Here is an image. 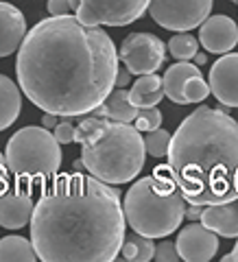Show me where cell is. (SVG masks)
Here are the masks:
<instances>
[{"instance_id":"1","label":"cell","mask_w":238,"mask_h":262,"mask_svg":"<svg viewBox=\"0 0 238 262\" xmlns=\"http://www.w3.org/2000/svg\"><path fill=\"white\" fill-rule=\"evenodd\" d=\"M118 51L98 27L77 15L39 20L18 48L15 75L24 96L61 118L85 116L116 88Z\"/></svg>"},{"instance_id":"2","label":"cell","mask_w":238,"mask_h":262,"mask_svg":"<svg viewBox=\"0 0 238 262\" xmlns=\"http://www.w3.org/2000/svg\"><path fill=\"white\" fill-rule=\"evenodd\" d=\"M125 210L112 184L81 170L53 177L31 216V241L44 262H112L125 243Z\"/></svg>"},{"instance_id":"3","label":"cell","mask_w":238,"mask_h":262,"mask_svg":"<svg viewBox=\"0 0 238 262\" xmlns=\"http://www.w3.org/2000/svg\"><path fill=\"white\" fill-rule=\"evenodd\" d=\"M166 173L188 203L212 206L238 199V122L201 105L170 138Z\"/></svg>"},{"instance_id":"4","label":"cell","mask_w":238,"mask_h":262,"mask_svg":"<svg viewBox=\"0 0 238 262\" xmlns=\"http://www.w3.org/2000/svg\"><path fill=\"white\" fill-rule=\"evenodd\" d=\"M75 142L81 144V162L90 175L107 184H127L144 166V138L134 122H118L101 116L83 118L77 125Z\"/></svg>"},{"instance_id":"5","label":"cell","mask_w":238,"mask_h":262,"mask_svg":"<svg viewBox=\"0 0 238 262\" xmlns=\"http://www.w3.org/2000/svg\"><path fill=\"white\" fill-rule=\"evenodd\" d=\"M186 208L184 194L166 168H158L153 175L134 182L122 199L129 227L151 238H166L177 232L186 219Z\"/></svg>"},{"instance_id":"6","label":"cell","mask_w":238,"mask_h":262,"mask_svg":"<svg viewBox=\"0 0 238 262\" xmlns=\"http://www.w3.org/2000/svg\"><path fill=\"white\" fill-rule=\"evenodd\" d=\"M7 168L22 184H46L59 173L61 146L44 125L24 127L9 138L5 151Z\"/></svg>"},{"instance_id":"7","label":"cell","mask_w":238,"mask_h":262,"mask_svg":"<svg viewBox=\"0 0 238 262\" xmlns=\"http://www.w3.org/2000/svg\"><path fill=\"white\" fill-rule=\"evenodd\" d=\"M151 0H81L75 15L90 27H127L140 20Z\"/></svg>"},{"instance_id":"8","label":"cell","mask_w":238,"mask_h":262,"mask_svg":"<svg viewBox=\"0 0 238 262\" xmlns=\"http://www.w3.org/2000/svg\"><path fill=\"white\" fill-rule=\"evenodd\" d=\"M118 59L125 63L131 75H151L162 68L166 59V46L153 33H131L122 39L118 48Z\"/></svg>"},{"instance_id":"9","label":"cell","mask_w":238,"mask_h":262,"mask_svg":"<svg viewBox=\"0 0 238 262\" xmlns=\"http://www.w3.org/2000/svg\"><path fill=\"white\" fill-rule=\"evenodd\" d=\"M212 0H151L149 13L166 31H192L210 15Z\"/></svg>"},{"instance_id":"10","label":"cell","mask_w":238,"mask_h":262,"mask_svg":"<svg viewBox=\"0 0 238 262\" xmlns=\"http://www.w3.org/2000/svg\"><path fill=\"white\" fill-rule=\"evenodd\" d=\"M177 251L179 258L186 262H208L219 251V234L212 232L203 223H190L182 227L177 234Z\"/></svg>"},{"instance_id":"11","label":"cell","mask_w":238,"mask_h":262,"mask_svg":"<svg viewBox=\"0 0 238 262\" xmlns=\"http://www.w3.org/2000/svg\"><path fill=\"white\" fill-rule=\"evenodd\" d=\"M210 92L219 103L238 107V53H225L217 59L208 75Z\"/></svg>"},{"instance_id":"12","label":"cell","mask_w":238,"mask_h":262,"mask_svg":"<svg viewBox=\"0 0 238 262\" xmlns=\"http://www.w3.org/2000/svg\"><path fill=\"white\" fill-rule=\"evenodd\" d=\"M199 44L208 53L225 55L238 44V27L229 15H208L199 27Z\"/></svg>"},{"instance_id":"13","label":"cell","mask_w":238,"mask_h":262,"mask_svg":"<svg viewBox=\"0 0 238 262\" xmlns=\"http://www.w3.org/2000/svg\"><path fill=\"white\" fill-rule=\"evenodd\" d=\"M33 210H35V203L31 196V188L24 190L22 182L18 188H7L0 194V225L7 229H20L31 223Z\"/></svg>"},{"instance_id":"14","label":"cell","mask_w":238,"mask_h":262,"mask_svg":"<svg viewBox=\"0 0 238 262\" xmlns=\"http://www.w3.org/2000/svg\"><path fill=\"white\" fill-rule=\"evenodd\" d=\"M27 35V18L11 3H0V57L15 53Z\"/></svg>"},{"instance_id":"15","label":"cell","mask_w":238,"mask_h":262,"mask_svg":"<svg viewBox=\"0 0 238 262\" xmlns=\"http://www.w3.org/2000/svg\"><path fill=\"white\" fill-rule=\"evenodd\" d=\"M199 221L223 238H238V199L206 206Z\"/></svg>"},{"instance_id":"16","label":"cell","mask_w":238,"mask_h":262,"mask_svg":"<svg viewBox=\"0 0 238 262\" xmlns=\"http://www.w3.org/2000/svg\"><path fill=\"white\" fill-rule=\"evenodd\" d=\"M94 116L118 120V122H134L138 116V107L131 103L129 92L125 88H114L107 94V98L92 112Z\"/></svg>"},{"instance_id":"17","label":"cell","mask_w":238,"mask_h":262,"mask_svg":"<svg viewBox=\"0 0 238 262\" xmlns=\"http://www.w3.org/2000/svg\"><path fill=\"white\" fill-rule=\"evenodd\" d=\"M194 75H201L199 66H197V63H190V61H177V63H173L166 70V75L162 77L164 96H166L168 101L177 103V105H186L184 85H186V81L190 77H194Z\"/></svg>"},{"instance_id":"18","label":"cell","mask_w":238,"mask_h":262,"mask_svg":"<svg viewBox=\"0 0 238 262\" xmlns=\"http://www.w3.org/2000/svg\"><path fill=\"white\" fill-rule=\"evenodd\" d=\"M129 98L136 107H158V103L164 98L162 77H158L155 72H151V75H140L129 90Z\"/></svg>"},{"instance_id":"19","label":"cell","mask_w":238,"mask_h":262,"mask_svg":"<svg viewBox=\"0 0 238 262\" xmlns=\"http://www.w3.org/2000/svg\"><path fill=\"white\" fill-rule=\"evenodd\" d=\"M22 92L9 77L0 75V131L11 127L20 116Z\"/></svg>"},{"instance_id":"20","label":"cell","mask_w":238,"mask_h":262,"mask_svg":"<svg viewBox=\"0 0 238 262\" xmlns=\"http://www.w3.org/2000/svg\"><path fill=\"white\" fill-rule=\"evenodd\" d=\"M39 260L33 241L24 236H5L0 238V262H33Z\"/></svg>"},{"instance_id":"21","label":"cell","mask_w":238,"mask_h":262,"mask_svg":"<svg viewBox=\"0 0 238 262\" xmlns=\"http://www.w3.org/2000/svg\"><path fill=\"white\" fill-rule=\"evenodd\" d=\"M122 258L129 262H149L153 260L155 253V243L151 236H144L140 232L125 234V243H122Z\"/></svg>"},{"instance_id":"22","label":"cell","mask_w":238,"mask_h":262,"mask_svg":"<svg viewBox=\"0 0 238 262\" xmlns=\"http://www.w3.org/2000/svg\"><path fill=\"white\" fill-rule=\"evenodd\" d=\"M166 51L173 55L177 61L194 59V55L199 53V39H197L194 35H190L188 31H179L177 35H173L168 39Z\"/></svg>"},{"instance_id":"23","label":"cell","mask_w":238,"mask_h":262,"mask_svg":"<svg viewBox=\"0 0 238 262\" xmlns=\"http://www.w3.org/2000/svg\"><path fill=\"white\" fill-rule=\"evenodd\" d=\"M170 136L166 129H153V131H146V138H144V146H146V153L151 158H164L168 155V146H170Z\"/></svg>"},{"instance_id":"24","label":"cell","mask_w":238,"mask_h":262,"mask_svg":"<svg viewBox=\"0 0 238 262\" xmlns=\"http://www.w3.org/2000/svg\"><path fill=\"white\" fill-rule=\"evenodd\" d=\"M210 83L208 81H203L201 75H194L186 81V85H184V98H186V103H203L206 98L210 96Z\"/></svg>"},{"instance_id":"25","label":"cell","mask_w":238,"mask_h":262,"mask_svg":"<svg viewBox=\"0 0 238 262\" xmlns=\"http://www.w3.org/2000/svg\"><path fill=\"white\" fill-rule=\"evenodd\" d=\"M134 127L138 131H142V134L162 127V112L158 107H138V116L134 120Z\"/></svg>"},{"instance_id":"26","label":"cell","mask_w":238,"mask_h":262,"mask_svg":"<svg viewBox=\"0 0 238 262\" xmlns=\"http://www.w3.org/2000/svg\"><path fill=\"white\" fill-rule=\"evenodd\" d=\"M153 260H158V262H177V260H179V251H177V245L164 238L162 243H158V245H155V253H153Z\"/></svg>"},{"instance_id":"27","label":"cell","mask_w":238,"mask_h":262,"mask_svg":"<svg viewBox=\"0 0 238 262\" xmlns=\"http://www.w3.org/2000/svg\"><path fill=\"white\" fill-rule=\"evenodd\" d=\"M75 131H77V127L72 125L68 118H66V120L57 122V127L53 129V134H55V138H57V142H59V144H70V142H75Z\"/></svg>"},{"instance_id":"28","label":"cell","mask_w":238,"mask_h":262,"mask_svg":"<svg viewBox=\"0 0 238 262\" xmlns=\"http://www.w3.org/2000/svg\"><path fill=\"white\" fill-rule=\"evenodd\" d=\"M46 9L51 15H68L72 11V7H70V0H48Z\"/></svg>"},{"instance_id":"29","label":"cell","mask_w":238,"mask_h":262,"mask_svg":"<svg viewBox=\"0 0 238 262\" xmlns=\"http://www.w3.org/2000/svg\"><path fill=\"white\" fill-rule=\"evenodd\" d=\"M7 188H9V168H7L5 155L0 153V194H3Z\"/></svg>"},{"instance_id":"30","label":"cell","mask_w":238,"mask_h":262,"mask_svg":"<svg viewBox=\"0 0 238 262\" xmlns=\"http://www.w3.org/2000/svg\"><path fill=\"white\" fill-rule=\"evenodd\" d=\"M206 206H199V203H190V208H186V219L190 221H199L201 219V212Z\"/></svg>"},{"instance_id":"31","label":"cell","mask_w":238,"mask_h":262,"mask_svg":"<svg viewBox=\"0 0 238 262\" xmlns=\"http://www.w3.org/2000/svg\"><path fill=\"white\" fill-rule=\"evenodd\" d=\"M129 79H131V72H129L127 68H125V70H120V68H118V75H116V88H127Z\"/></svg>"},{"instance_id":"32","label":"cell","mask_w":238,"mask_h":262,"mask_svg":"<svg viewBox=\"0 0 238 262\" xmlns=\"http://www.w3.org/2000/svg\"><path fill=\"white\" fill-rule=\"evenodd\" d=\"M57 122H59V116H55V114H48V112H46V116L42 118V125H44L46 129H55Z\"/></svg>"},{"instance_id":"33","label":"cell","mask_w":238,"mask_h":262,"mask_svg":"<svg viewBox=\"0 0 238 262\" xmlns=\"http://www.w3.org/2000/svg\"><path fill=\"white\" fill-rule=\"evenodd\" d=\"M223 260H225V262H232V260H234V262H238V243L234 245V249L229 251V253H227V256H225Z\"/></svg>"},{"instance_id":"34","label":"cell","mask_w":238,"mask_h":262,"mask_svg":"<svg viewBox=\"0 0 238 262\" xmlns=\"http://www.w3.org/2000/svg\"><path fill=\"white\" fill-rule=\"evenodd\" d=\"M192 61H194L197 66H206V61H208V57H206V55H203V53H197Z\"/></svg>"},{"instance_id":"35","label":"cell","mask_w":238,"mask_h":262,"mask_svg":"<svg viewBox=\"0 0 238 262\" xmlns=\"http://www.w3.org/2000/svg\"><path fill=\"white\" fill-rule=\"evenodd\" d=\"M81 0H70V7H72V11H77V7H79Z\"/></svg>"},{"instance_id":"36","label":"cell","mask_w":238,"mask_h":262,"mask_svg":"<svg viewBox=\"0 0 238 262\" xmlns=\"http://www.w3.org/2000/svg\"><path fill=\"white\" fill-rule=\"evenodd\" d=\"M229 3H238V0H229Z\"/></svg>"}]
</instances>
